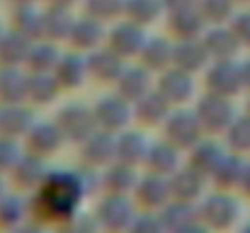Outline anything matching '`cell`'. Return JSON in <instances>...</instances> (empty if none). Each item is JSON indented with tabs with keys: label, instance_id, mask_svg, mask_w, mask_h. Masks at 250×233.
<instances>
[{
	"label": "cell",
	"instance_id": "obj_12",
	"mask_svg": "<svg viewBox=\"0 0 250 233\" xmlns=\"http://www.w3.org/2000/svg\"><path fill=\"white\" fill-rule=\"evenodd\" d=\"M233 34L241 44H250V12L246 15H238L236 22H233Z\"/></svg>",
	"mask_w": 250,
	"mask_h": 233
},
{
	"label": "cell",
	"instance_id": "obj_13",
	"mask_svg": "<svg viewBox=\"0 0 250 233\" xmlns=\"http://www.w3.org/2000/svg\"><path fill=\"white\" fill-rule=\"evenodd\" d=\"M131 12H134L141 22H148V20L153 17V12H156V2H153V0H136V2L131 5Z\"/></svg>",
	"mask_w": 250,
	"mask_h": 233
},
{
	"label": "cell",
	"instance_id": "obj_4",
	"mask_svg": "<svg viewBox=\"0 0 250 233\" xmlns=\"http://www.w3.org/2000/svg\"><path fill=\"white\" fill-rule=\"evenodd\" d=\"M238 44H241V42L236 39L233 32L216 29V32H211L209 39H207V54L216 56L219 61H229V59L238 51Z\"/></svg>",
	"mask_w": 250,
	"mask_h": 233
},
{
	"label": "cell",
	"instance_id": "obj_15",
	"mask_svg": "<svg viewBox=\"0 0 250 233\" xmlns=\"http://www.w3.org/2000/svg\"><path fill=\"white\" fill-rule=\"evenodd\" d=\"M241 71H243V85H248V87H250V64H248V66H243Z\"/></svg>",
	"mask_w": 250,
	"mask_h": 233
},
{
	"label": "cell",
	"instance_id": "obj_10",
	"mask_svg": "<svg viewBox=\"0 0 250 233\" xmlns=\"http://www.w3.org/2000/svg\"><path fill=\"white\" fill-rule=\"evenodd\" d=\"M117 114H122V117H124V107H122L117 100H109V102H104V105L97 109V117H102V119H104L107 124H112V127L124 122V119H117Z\"/></svg>",
	"mask_w": 250,
	"mask_h": 233
},
{
	"label": "cell",
	"instance_id": "obj_11",
	"mask_svg": "<svg viewBox=\"0 0 250 233\" xmlns=\"http://www.w3.org/2000/svg\"><path fill=\"white\" fill-rule=\"evenodd\" d=\"M61 78H63V83H68V85H76L78 83V78H81V64L73 59V56H68L63 64H61Z\"/></svg>",
	"mask_w": 250,
	"mask_h": 233
},
{
	"label": "cell",
	"instance_id": "obj_1",
	"mask_svg": "<svg viewBox=\"0 0 250 233\" xmlns=\"http://www.w3.org/2000/svg\"><path fill=\"white\" fill-rule=\"evenodd\" d=\"M199 122L207 124L209 129H224L233 122V107L229 102V97L221 95H211L199 105Z\"/></svg>",
	"mask_w": 250,
	"mask_h": 233
},
{
	"label": "cell",
	"instance_id": "obj_2",
	"mask_svg": "<svg viewBox=\"0 0 250 233\" xmlns=\"http://www.w3.org/2000/svg\"><path fill=\"white\" fill-rule=\"evenodd\" d=\"M209 85H211L214 95L231 97L243 85V71L236 68L231 61H219V66L209 73Z\"/></svg>",
	"mask_w": 250,
	"mask_h": 233
},
{
	"label": "cell",
	"instance_id": "obj_6",
	"mask_svg": "<svg viewBox=\"0 0 250 233\" xmlns=\"http://www.w3.org/2000/svg\"><path fill=\"white\" fill-rule=\"evenodd\" d=\"M170 134H180V141L192 144L199 134V119L192 114H180L172 124H170Z\"/></svg>",
	"mask_w": 250,
	"mask_h": 233
},
{
	"label": "cell",
	"instance_id": "obj_9",
	"mask_svg": "<svg viewBox=\"0 0 250 233\" xmlns=\"http://www.w3.org/2000/svg\"><path fill=\"white\" fill-rule=\"evenodd\" d=\"M170 90L177 95V100H185V97L189 95V90H192V83H189L185 76H167L166 85H163V95L170 92Z\"/></svg>",
	"mask_w": 250,
	"mask_h": 233
},
{
	"label": "cell",
	"instance_id": "obj_3",
	"mask_svg": "<svg viewBox=\"0 0 250 233\" xmlns=\"http://www.w3.org/2000/svg\"><path fill=\"white\" fill-rule=\"evenodd\" d=\"M204 216H207L209 224H214L219 229H226L238 219V204L231 197H224V194L211 197L204 207Z\"/></svg>",
	"mask_w": 250,
	"mask_h": 233
},
{
	"label": "cell",
	"instance_id": "obj_7",
	"mask_svg": "<svg viewBox=\"0 0 250 233\" xmlns=\"http://www.w3.org/2000/svg\"><path fill=\"white\" fill-rule=\"evenodd\" d=\"M231 146L236 151H250V117H241L231 122Z\"/></svg>",
	"mask_w": 250,
	"mask_h": 233
},
{
	"label": "cell",
	"instance_id": "obj_8",
	"mask_svg": "<svg viewBox=\"0 0 250 233\" xmlns=\"http://www.w3.org/2000/svg\"><path fill=\"white\" fill-rule=\"evenodd\" d=\"M233 2L236 0H204V15L214 22H224L231 15Z\"/></svg>",
	"mask_w": 250,
	"mask_h": 233
},
{
	"label": "cell",
	"instance_id": "obj_5",
	"mask_svg": "<svg viewBox=\"0 0 250 233\" xmlns=\"http://www.w3.org/2000/svg\"><path fill=\"white\" fill-rule=\"evenodd\" d=\"M214 172H216V180H219L224 187H233L236 182H241L243 165H241V160H236V158H224Z\"/></svg>",
	"mask_w": 250,
	"mask_h": 233
},
{
	"label": "cell",
	"instance_id": "obj_14",
	"mask_svg": "<svg viewBox=\"0 0 250 233\" xmlns=\"http://www.w3.org/2000/svg\"><path fill=\"white\" fill-rule=\"evenodd\" d=\"M241 187H243V192H248L250 194V165L243 168V175H241V182H238Z\"/></svg>",
	"mask_w": 250,
	"mask_h": 233
}]
</instances>
